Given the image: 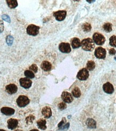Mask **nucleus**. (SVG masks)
<instances>
[{
	"label": "nucleus",
	"instance_id": "nucleus-1",
	"mask_svg": "<svg viewBox=\"0 0 116 131\" xmlns=\"http://www.w3.org/2000/svg\"><path fill=\"white\" fill-rule=\"evenodd\" d=\"M81 46L83 50L87 51H91L95 47L94 41L89 38L84 39L81 42Z\"/></svg>",
	"mask_w": 116,
	"mask_h": 131
},
{
	"label": "nucleus",
	"instance_id": "nucleus-2",
	"mask_svg": "<svg viewBox=\"0 0 116 131\" xmlns=\"http://www.w3.org/2000/svg\"><path fill=\"white\" fill-rule=\"evenodd\" d=\"M40 27L34 24H30L27 27V32L30 36H35L39 33Z\"/></svg>",
	"mask_w": 116,
	"mask_h": 131
},
{
	"label": "nucleus",
	"instance_id": "nucleus-3",
	"mask_svg": "<svg viewBox=\"0 0 116 131\" xmlns=\"http://www.w3.org/2000/svg\"><path fill=\"white\" fill-rule=\"evenodd\" d=\"M17 104L20 107H23L29 104L30 99L27 96L24 95H20L17 99Z\"/></svg>",
	"mask_w": 116,
	"mask_h": 131
},
{
	"label": "nucleus",
	"instance_id": "nucleus-4",
	"mask_svg": "<svg viewBox=\"0 0 116 131\" xmlns=\"http://www.w3.org/2000/svg\"><path fill=\"white\" fill-rule=\"evenodd\" d=\"M93 38L94 41L98 45H102L103 44H104L105 41V37L102 34L99 33H95L93 36Z\"/></svg>",
	"mask_w": 116,
	"mask_h": 131
},
{
	"label": "nucleus",
	"instance_id": "nucleus-5",
	"mask_svg": "<svg viewBox=\"0 0 116 131\" xmlns=\"http://www.w3.org/2000/svg\"><path fill=\"white\" fill-rule=\"evenodd\" d=\"M106 50L102 47H98L96 48L95 51V55L98 59H104L106 57Z\"/></svg>",
	"mask_w": 116,
	"mask_h": 131
},
{
	"label": "nucleus",
	"instance_id": "nucleus-6",
	"mask_svg": "<svg viewBox=\"0 0 116 131\" xmlns=\"http://www.w3.org/2000/svg\"><path fill=\"white\" fill-rule=\"evenodd\" d=\"M89 75V72L86 68H83L80 70L77 73V78L81 81H84L88 78Z\"/></svg>",
	"mask_w": 116,
	"mask_h": 131
},
{
	"label": "nucleus",
	"instance_id": "nucleus-7",
	"mask_svg": "<svg viewBox=\"0 0 116 131\" xmlns=\"http://www.w3.org/2000/svg\"><path fill=\"white\" fill-rule=\"evenodd\" d=\"M67 12L65 10H59L53 13V16L58 21H62L65 19Z\"/></svg>",
	"mask_w": 116,
	"mask_h": 131
},
{
	"label": "nucleus",
	"instance_id": "nucleus-8",
	"mask_svg": "<svg viewBox=\"0 0 116 131\" xmlns=\"http://www.w3.org/2000/svg\"><path fill=\"white\" fill-rule=\"evenodd\" d=\"M59 48L62 53H69L71 52L70 45L69 43H61L59 46Z\"/></svg>",
	"mask_w": 116,
	"mask_h": 131
},
{
	"label": "nucleus",
	"instance_id": "nucleus-9",
	"mask_svg": "<svg viewBox=\"0 0 116 131\" xmlns=\"http://www.w3.org/2000/svg\"><path fill=\"white\" fill-rule=\"evenodd\" d=\"M20 83V86L25 89H29L32 85V81L28 78H21Z\"/></svg>",
	"mask_w": 116,
	"mask_h": 131
},
{
	"label": "nucleus",
	"instance_id": "nucleus-10",
	"mask_svg": "<svg viewBox=\"0 0 116 131\" xmlns=\"http://www.w3.org/2000/svg\"><path fill=\"white\" fill-rule=\"evenodd\" d=\"M61 98L64 102L67 103H70L73 100L72 94L67 92H62V95H61Z\"/></svg>",
	"mask_w": 116,
	"mask_h": 131
},
{
	"label": "nucleus",
	"instance_id": "nucleus-11",
	"mask_svg": "<svg viewBox=\"0 0 116 131\" xmlns=\"http://www.w3.org/2000/svg\"><path fill=\"white\" fill-rule=\"evenodd\" d=\"M18 88L15 84H9L6 86V90L9 94L13 95L17 92Z\"/></svg>",
	"mask_w": 116,
	"mask_h": 131
},
{
	"label": "nucleus",
	"instance_id": "nucleus-12",
	"mask_svg": "<svg viewBox=\"0 0 116 131\" xmlns=\"http://www.w3.org/2000/svg\"><path fill=\"white\" fill-rule=\"evenodd\" d=\"M8 123V127L10 130H14L17 127L18 125V121L16 119L10 118L7 121Z\"/></svg>",
	"mask_w": 116,
	"mask_h": 131
},
{
	"label": "nucleus",
	"instance_id": "nucleus-13",
	"mask_svg": "<svg viewBox=\"0 0 116 131\" xmlns=\"http://www.w3.org/2000/svg\"><path fill=\"white\" fill-rule=\"evenodd\" d=\"M103 89L105 92L109 93V94L112 93L114 92V88H113L112 84H111L110 82H107L104 84Z\"/></svg>",
	"mask_w": 116,
	"mask_h": 131
},
{
	"label": "nucleus",
	"instance_id": "nucleus-14",
	"mask_svg": "<svg viewBox=\"0 0 116 131\" xmlns=\"http://www.w3.org/2000/svg\"><path fill=\"white\" fill-rule=\"evenodd\" d=\"M1 112L4 115L11 116L15 113V110L9 107H3L1 109Z\"/></svg>",
	"mask_w": 116,
	"mask_h": 131
},
{
	"label": "nucleus",
	"instance_id": "nucleus-15",
	"mask_svg": "<svg viewBox=\"0 0 116 131\" xmlns=\"http://www.w3.org/2000/svg\"><path fill=\"white\" fill-rule=\"evenodd\" d=\"M41 113L45 118H50L52 116V111L51 108L48 106L44 107L42 109Z\"/></svg>",
	"mask_w": 116,
	"mask_h": 131
},
{
	"label": "nucleus",
	"instance_id": "nucleus-16",
	"mask_svg": "<svg viewBox=\"0 0 116 131\" xmlns=\"http://www.w3.org/2000/svg\"><path fill=\"white\" fill-rule=\"evenodd\" d=\"M41 68L45 72L50 71L52 69V65L47 61H44L41 64Z\"/></svg>",
	"mask_w": 116,
	"mask_h": 131
},
{
	"label": "nucleus",
	"instance_id": "nucleus-17",
	"mask_svg": "<svg viewBox=\"0 0 116 131\" xmlns=\"http://www.w3.org/2000/svg\"><path fill=\"white\" fill-rule=\"evenodd\" d=\"M71 45L73 48H77L81 46V42L77 38H74L71 40Z\"/></svg>",
	"mask_w": 116,
	"mask_h": 131
},
{
	"label": "nucleus",
	"instance_id": "nucleus-18",
	"mask_svg": "<svg viewBox=\"0 0 116 131\" xmlns=\"http://www.w3.org/2000/svg\"><path fill=\"white\" fill-rule=\"evenodd\" d=\"M38 127L39 128L42 130H45L46 129V121L44 119H40L37 122Z\"/></svg>",
	"mask_w": 116,
	"mask_h": 131
},
{
	"label": "nucleus",
	"instance_id": "nucleus-19",
	"mask_svg": "<svg viewBox=\"0 0 116 131\" xmlns=\"http://www.w3.org/2000/svg\"><path fill=\"white\" fill-rule=\"evenodd\" d=\"M7 3L10 8L14 9L16 8L18 6V2L17 1L14 0H7Z\"/></svg>",
	"mask_w": 116,
	"mask_h": 131
},
{
	"label": "nucleus",
	"instance_id": "nucleus-20",
	"mask_svg": "<svg viewBox=\"0 0 116 131\" xmlns=\"http://www.w3.org/2000/svg\"><path fill=\"white\" fill-rule=\"evenodd\" d=\"M87 125L88 126V127L90 128H96V121H95L94 119L91 118H88L87 120Z\"/></svg>",
	"mask_w": 116,
	"mask_h": 131
},
{
	"label": "nucleus",
	"instance_id": "nucleus-21",
	"mask_svg": "<svg viewBox=\"0 0 116 131\" xmlns=\"http://www.w3.org/2000/svg\"><path fill=\"white\" fill-rule=\"evenodd\" d=\"M72 94L73 96L76 98H79L81 95V92L80 89L78 87H75L72 90Z\"/></svg>",
	"mask_w": 116,
	"mask_h": 131
},
{
	"label": "nucleus",
	"instance_id": "nucleus-22",
	"mask_svg": "<svg viewBox=\"0 0 116 131\" xmlns=\"http://www.w3.org/2000/svg\"><path fill=\"white\" fill-rule=\"evenodd\" d=\"M87 69L90 71H92L95 68V64L93 61H89L87 64Z\"/></svg>",
	"mask_w": 116,
	"mask_h": 131
},
{
	"label": "nucleus",
	"instance_id": "nucleus-23",
	"mask_svg": "<svg viewBox=\"0 0 116 131\" xmlns=\"http://www.w3.org/2000/svg\"><path fill=\"white\" fill-rule=\"evenodd\" d=\"M103 28L106 32H110L112 30V25L110 23H105L103 25Z\"/></svg>",
	"mask_w": 116,
	"mask_h": 131
},
{
	"label": "nucleus",
	"instance_id": "nucleus-24",
	"mask_svg": "<svg viewBox=\"0 0 116 131\" xmlns=\"http://www.w3.org/2000/svg\"><path fill=\"white\" fill-rule=\"evenodd\" d=\"M34 119H35V117L34 115H32L31 114V115L27 116V117L26 118L25 121L27 124L30 125V124H32L33 121H34Z\"/></svg>",
	"mask_w": 116,
	"mask_h": 131
},
{
	"label": "nucleus",
	"instance_id": "nucleus-25",
	"mask_svg": "<svg viewBox=\"0 0 116 131\" xmlns=\"http://www.w3.org/2000/svg\"><path fill=\"white\" fill-rule=\"evenodd\" d=\"M82 29L84 32H89L91 29V26L89 23H84L82 25Z\"/></svg>",
	"mask_w": 116,
	"mask_h": 131
},
{
	"label": "nucleus",
	"instance_id": "nucleus-26",
	"mask_svg": "<svg viewBox=\"0 0 116 131\" xmlns=\"http://www.w3.org/2000/svg\"><path fill=\"white\" fill-rule=\"evenodd\" d=\"M24 75L25 76H27V78L29 79H34V72L32 71H29V70H27L24 72Z\"/></svg>",
	"mask_w": 116,
	"mask_h": 131
},
{
	"label": "nucleus",
	"instance_id": "nucleus-27",
	"mask_svg": "<svg viewBox=\"0 0 116 131\" xmlns=\"http://www.w3.org/2000/svg\"><path fill=\"white\" fill-rule=\"evenodd\" d=\"M14 41V37L10 36V35H9V36H7L6 37V43L7 45L9 46H11L13 44Z\"/></svg>",
	"mask_w": 116,
	"mask_h": 131
},
{
	"label": "nucleus",
	"instance_id": "nucleus-28",
	"mask_svg": "<svg viewBox=\"0 0 116 131\" xmlns=\"http://www.w3.org/2000/svg\"><path fill=\"white\" fill-rule=\"evenodd\" d=\"M110 45L114 47H116V36H112L110 37Z\"/></svg>",
	"mask_w": 116,
	"mask_h": 131
},
{
	"label": "nucleus",
	"instance_id": "nucleus-29",
	"mask_svg": "<svg viewBox=\"0 0 116 131\" xmlns=\"http://www.w3.org/2000/svg\"><path fill=\"white\" fill-rule=\"evenodd\" d=\"M1 18H2V20L4 21H6V22H8L9 23H10L11 22L10 18V17H9V16H8V15H6V14H3V15H2L1 16Z\"/></svg>",
	"mask_w": 116,
	"mask_h": 131
},
{
	"label": "nucleus",
	"instance_id": "nucleus-30",
	"mask_svg": "<svg viewBox=\"0 0 116 131\" xmlns=\"http://www.w3.org/2000/svg\"><path fill=\"white\" fill-rule=\"evenodd\" d=\"M58 107L59 109H60L61 110H65L67 107V105L66 104L65 102H61L60 103L58 104Z\"/></svg>",
	"mask_w": 116,
	"mask_h": 131
},
{
	"label": "nucleus",
	"instance_id": "nucleus-31",
	"mask_svg": "<svg viewBox=\"0 0 116 131\" xmlns=\"http://www.w3.org/2000/svg\"><path fill=\"white\" fill-rule=\"evenodd\" d=\"M30 69L32 71V72L36 73L38 71V67L35 64H33L30 67Z\"/></svg>",
	"mask_w": 116,
	"mask_h": 131
},
{
	"label": "nucleus",
	"instance_id": "nucleus-32",
	"mask_svg": "<svg viewBox=\"0 0 116 131\" xmlns=\"http://www.w3.org/2000/svg\"><path fill=\"white\" fill-rule=\"evenodd\" d=\"M4 23L2 20H0V33L4 31Z\"/></svg>",
	"mask_w": 116,
	"mask_h": 131
},
{
	"label": "nucleus",
	"instance_id": "nucleus-33",
	"mask_svg": "<svg viewBox=\"0 0 116 131\" xmlns=\"http://www.w3.org/2000/svg\"><path fill=\"white\" fill-rule=\"evenodd\" d=\"M69 127V123H67L66 124V125L63 126L62 127L60 128V130H62V131H66L67 129H68Z\"/></svg>",
	"mask_w": 116,
	"mask_h": 131
},
{
	"label": "nucleus",
	"instance_id": "nucleus-34",
	"mask_svg": "<svg viewBox=\"0 0 116 131\" xmlns=\"http://www.w3.org/2000/svg\"><path fill=\"white\" fill-rule=\"evenodd\" d=\"M66 121V119L65 118H62V120H61V122L59 124H58V127L59 128H61V127H62L63 126V125L65 123V122Z\"/></svg>",
	"mask_w": 116,
	"mask_h": 131
},
{
	"label": "nucleus",
	"instance_id": "nucleus-35",
	"mask_svg": "<svg viewBox=\"0 0 116 131\" xmlns=\"http://www.w3.org/2000/svg\"><path fill=\"white\" fill-rule=\"evenodd\" d=\"M116 53V51L114 48H111L109 51V53L111 55H115Z\"/></svg>",
	"mask_w": 116,
	"mask_h": 131
},
{
	"label": "nucleus",
	"instance_id": "nucleus-36",
	"mask_svg": "<svg viewBox=\"0 0 116 131\" xmlns=\"http://www.w3.org/2000/svg\"><path fill=\"white\" fill-rule=\"evenodd\" d=\"M30 131H39L38 130H35V129H34V130H31Z\"/></svg>",
	"mask_w": 116,
	"mask_h": 131
},
{
	"label": "nucleus",
	"instance_id": "nucleus-37",
	"mask_svg": "<svg viewBox=\"0 0 116 131\" xmlns=\"http://www.w3.org/2000/svg\"><path fill=\"white\" fill-rule=\"evenodd\" d=\"M0 131H6L5 130H2V129H0Z\"/></svg>",
	"mask_w": 116,
	"mask_h": 131
},
{
	"label": "nucleus",
	"instance_id": "nucleus-38",
	"mask_svg": "<svg viewBox=\"0 0 116 131\" xmlns=\"http://www.w3.org/2000/svg\"><path fill=\"white\" fill-rule=\"evenodd\" d=\"M15 131H22V130H16Z\"/></svg>",
	"mask_w": 116,
	"mask_h": 131
},
{
	"label": "nucleus",
	"instance_id": "nucleus-39",
	"mask_svg": "<svg viewBox=\"0 0 116 131\" xmlns=\"http://www.w3.org/2000/svg\"><path fill=\"white\" fill-rule=\"evenodd\" d=\"M115 60H116V57H115Z\"/></svg>",
	"mask_w": 116,
	"mask_h": 131
}]
</instances>
